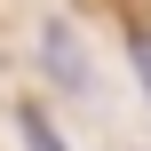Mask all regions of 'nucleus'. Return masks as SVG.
<instances>
[{"instance_id": "obj_1", "label": "nucleus", "mask_w": 151, "mask_h": 151, "mask_svg": "<svg viewBox=\"0 0 151 151\" xmlns=\"http://www.w3.org/2000/svg\"><path fill=\"white\" fill-rule=\"evenodd\" d=\"M16 135H24V151H72V143H64V127H56V119H48L40 104H32L24 119H16Z\"/></svg>"}, {"instance_id": "obj_2", "label": "nucleus", "mask_w": 151, "mask_h": 151, "mask_svg": "<svg viewBox=\"0 0 151 151\" xmlns=\"http://www.w3.org/2000/svg\"><path fill=\"white\" fill-rule=\"evenodd\" d=\"M127 64H135V80H143V96H151V40H143V32L127 40Z\"/></svg>"}]
</instances>
